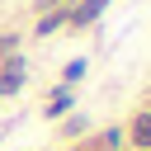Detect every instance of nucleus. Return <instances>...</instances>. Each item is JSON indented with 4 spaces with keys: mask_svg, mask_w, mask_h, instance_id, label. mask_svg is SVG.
Listing matches in <instances>:
<instances>
[{
    "mask_svg": "<svg viewBox=\"0 0 151 151\" xmlns=\"http://www.w3.org/2000/svg\"><path fill=\"white\" fill-rule=\"evenodd\" d=\"M80 76H85V61H71V66H66V85H76Z\"/></svg>",
    "mask_w": 151,
    "mask_h": 151,
    "instance_id": "nucleus-5",
    "label": "nucleus"
},
{
    "mask_svg": "<svg viewBox=\"0 0 151 151\" xmlns=\"http://www.w3.org/2000/svg\"><path fill=\"white\" fill-rule=\"evenodd\" d=\"M57 24H66V14H61V9H52V14H42V19H38V33H52Z\"/></svg>",
    "mask_w": 151,
    "mask_h": 151,
    "instance_id": "nucleus-4",
    "label": "nucleus"
},
{
    "mask_svg": "<svg viewBox=\"0 0 151 151\" xmlns=\"http://www.w3.org/2000/svg\"><path fill=\"white\" fill-rule=\"evenodd\" d=\"M132 137H137V146H151V113H146V118H137Z\"/></svg>",
    "mask_w": 151,
    "mask_h": 151,
    "instance_id": "nucleus-3",
    "label": "nucleus"
},
{
    "mask_svg": "<svg viewBox=\"0 0 151 151\" xmlns=\"http://www.w3.org/2000/svg\"><path fill=\"white\" fill-rule=\"evenodd\" d=\"M0 57H14V33H0Z\"/></svg>",
    "mask_w": 151,
    "mask_h": 151,
    "instance_id": "nucleus-7",
    "label": "nucleus"
},
{
    "mask_svg": "<svg viewBox=\"0 0 151 151\" xmlns=\"http://www.w3.org/2000/svg\"><path fill=\"white\" fill-rule=\"evenodd\" d=\"M109 5H113V0H80L76 9H66V24H71V28H85V24H94Z\"/></svg>",
    "mask_w": 151,
    "mask_h": 151,
    "instance_id": "nucleus-1",
    "label": "nucleus"
},
{
    "mask_svg": "<svg viewBox=\"0 0 151 151\" xmlns=\"http://www.w3.org/2000/svg\"><path fill=\"white\" fill-rule=\"evenodd\" d=\"M19 85H24V61H19V57H9V61H5V71H0V94H14Z\"/></svg>",
    "mask_w": 151,
    "mask_h": 151,
    "instance_id": "nucleus-2",
    "label": "nucleus"
},
{
    "mask_svg": "<svg viewBox=\"0 0 151 151\" xmlns=\"http://www.w3.org/2000/svg\"><path fill=\"white\" fill-rule=\"evenodd\" d=\"M66 104H71V99H66V94H57V99H52V109H47V118H61V113H66Z\"/></svg>",
    "mask_w": 151,
    "mask_h": 151,
    "instance_id": "nucleus-6",
    "label": "nucleus"
}]
</instances>
